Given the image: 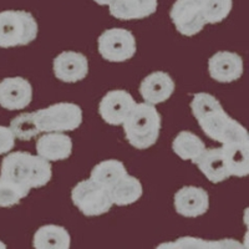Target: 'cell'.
Segmentation results:
<instances>
[{"label": "cell", "mask_w": 249, "mask_h": 249, "mask_svg": "<svg viewBox=\"0 0 249 249\" xmlns=\"http://www.w3.org/2000/svg\"><path fill=\"white\" fill-rule=\"evenodd\" d=\"M241 247V244L235 241L230 239H223V241L217 242H206L201 238L184 237L179 238L173 243H163L160 244L159 248H237Z\"/></svg>", "instance_id": "obj_25"}, {"label": "cell", "mask_w": 249, "mask_h": 249, "mask_svg": "<svg viewBox=\"0 0 249 249\" xmlns=\"http://www.w3.org/2000/svg\"><path fill=\"white\" fill-rule=\"evenodd\" d=\"M33 246L37 249H69L71 237L64 227L46 224L35 232Z\"/></svg>", "instance_id": "obj_19"}, {"label": "cell", "mask_w": 249, "mask_h": 249, "mask_svg": "<svg viewBox=\"0 0 249 249\" xmlns=\"http://www.w3.org/2000/svg\"><path fill=\"white\" fill-rule=\"evenodd\" d=\"M37 31L39 26L31 13L24 10L0 12V48L28 45L36 39Z\"/></svg>", "instance_id": "obj_4"}, {"label": "cell", "mask_w": 249, "mask_h": 249, "mask_svg": "<svg viewBox=\"0 0 249 249\" xmlns=\"http://www.w3.org/2000/svg\"><path fill=\"white\" fill-rule=\"evenodd\" d=\"M195 164H197L198 170L212 183H219L231 177L224 163L221 147L206 148L198 159L196 160Z\"/></svg>", "instance_id": "obj_17"}, {"label": "cell", "mask_w": 249, "mask_h": 249, "mask_svg": "<svg viewBox=\"0 0 249 249\" xmlns=\"http://www.w3.org/2000/svg\"><path fill=\"white\" fill-rule=\"evenodd\" d=\"M224 163L230 176L246 177L249 173V143L222 144Z\"/></svg>", "instance_id": "obj_18"}, {"label": "cell", "mask_w": 249, "mask_h": 249, "mask_svg": "<svg viewBox=\"0 0 249 249\" xmlns=\"http://www.w3.org/2000/svg\"><path fill=\"white\" fill-rule=\"evenodd\" d=\"M71 199L80 212L88 217L105 214L113 206L110 191L92 178L79 182L71 191Z\"/></svg>", "instance_id": "obj_6"}, {"label": "cell", "mask_w": 249, "mask_h": 249, "mask_svg": "<svg viewBox=\"0 0 249 249\" xmlns=\"http://www.w3.org/2000/svg\"><path fill=\"white\" fill-rule=\"evenodd\" d=\"M33 100V86L24 77H6L0 81V106L5 110H23Z\"/></svg>", "instance_id": "obj_10"}, {"label": "cell", "mask_w": 249, "mask_h": 249, "mask_svg": "<svg viewBox=\"0 0 249 249\" xmlns=\"http://www.w3.org/2000/svg\"><path fill=\"white\" fill-rule=\"evenodd\" d=\"M208 72L218 82H233L243 75V60L235 53L219 51L208 61Z\"/></svg>", "instance_id": "obj_13"}, {"label": "cell", "mask_w": 249, "mask_h": 249, "mask_svg": "<svg viewBox=\"0 0 249 249\" xmlns=\"http://www.w3.org/2000/svg\"><path fill=\"white\" fill-rule=\"evenodd\" d=\"M172 150L183 161H191L195 163L196 160L206 150V144L193 132L182 131L173 140Z\"/></svg>", "instance_id": "obj_21"}, {"label": "cell", "mask_w": 249, "mask_h": 249, "mask_svg": "<svg viewBox=\"0 0 249 249\" xmlns=\"http://www.w3.org/2000/svg\"><path fill=\"white\" fill-rule=\"evenodd\" d=\"M122 124L128 143L137 150H146L159 140L161 115L155 105L148 102H136Z\"/></svg>", "instance_id": "obj_3"}, {"label": "cell", "mask_w": 249, "mask_h": 249, "mask_svg": "<svg viewBox=\"0 0 249 249\" xmlns=\"http://www.w3.org/2000/svg\"><path fill=\"white\" fill-rule=\"evenodd\" d=\"M175 92V82L172 77L163 71H156L142 80L140 93L144 102L157 105L167 101Z\"/></svg>", "instance_id": "obj_14"}, {"label": "cell", "mask_w": 249, "mask_h": 249, "mask_svg": "<svg viewBox=\"0 0 249 249\" xmlns=\"http://www.w3.org/2000/svg\"><path fill=\"white\" fill-rule=\"evenodd\" d=\"M135 105L136 101L130 92L124 90H112L108 91L100 101L99 113L106 124L119 126L124 124Z\"/></svg>", "instance_id": "obj_9"}, {"label": "cell", "mask_w": 249, "mask_h": 249, "mask_svg": "<svg viewBox=\"0 0 249 249\" xmlns=\"http://www.w3.org/2000/svg\"><path fill=\"white\" fill-rule=\"evenodd\" d=\"M10 130L14 133L15 139L21 141H30L40 133L34 119V113H20L10 122Z\"/></svg>", "instance_id": "obj_23"}, {"label": "cell", "mask_w": 249, "mask_h": 249, "mask_svg": "<svg viewBox=\"0 0 249 249\" xmlns=\"http://www.w3.org/2000/svg\"><path fill=\"white\" fill-rule=\"evenodd\" d=\"M97 50L106 61H127L136 54V39L126 29H107L97 39Z\"/></svg>", "instance_id": "obj_7"}, {"label": "cell", "mask_w": 249, "mask_h": 249, "mask_svg": "<svg viewBox=\"0 0 249 249\" xmlns=\"http://www.w3.org/2000/svg\"><path fill=\"white\" fill-rule=\"evenodd\" d=\"M142 184L133 176L124 175L110 190L112 203L116 206H128L139 201L142 197Z\"/></svg>", "instance_id": "obj_20"}, {"label": "cell", "mask_w": 249, "mask_h": 249, "mask_svg": "<svg viewBox=\"0 0 249 249\" xmlns=\"http://www.w3.org/2000/svg\"><path fill=\"white\" fill-rule=\"evenodd\" d=\"M54 74L68 84L81 81L89 74L88 57L76 51H62L54 59Z\"/></svg>", "instance_id": "obj_11"}, {"label": "cell", "mask_w": 249, "mask_h": 249, "mask_svg": "<svg viewBox=\"0 0 249 249\" xmlns=\"http://www.w3.org/2000/svg\"><path fill=\"white\" fill-rule=\"evenodd\" d=\"M30 193V191L9 181V179L0 177V207L9 208L15 204L20 203Z\"/></svg>", "instance_id": "obj_26"}, {"label": "cell", "mask_w": 249, "mask_h": 249, "mask_svg": "<svg viewBox=\"0 0 249 249\" xmlns=\"http://www.w3.org/2000/svg\"><path fill=\"white\" fill-rule=\"evenodd\" d=\"M93 1L99 5H111L115 0H93Z\"/></svg>", "instance_id": "obj_28"}, {"label": "cell", "mask_w": 249, "mask_h": 249, "mask_svg": "<svg viewBox=\"0 0 249 249\" xmlns=\"http://www.w3.org/2000/svg\"><path fill=\"white\" fill-rule=\"evenodd\" d=\"M33 113L40 132L74 131L82 124L81 107L71 102L54 104Z\"/></svg>", "instance_id": "obj_5"}, {"label": "cell", "mask_w": 249, "mask_h": 249, "mask_svg": "<svg viewBox=\"0 0 249 249\" xmlns=\"http://www.w3.org/2000/svg\"><path fill=\"white\" fill-rule=\"evenodd\" d=\"M124 175H127V170L121 161H119V160H106V161L97 163L92 168L90 178L99 182L100 184H102L110 191Z\"/></svg>", "instance_id": "obj_22"}, {"label": "cell", "mask_w": 249, "mask_h": 249, "mask_svg": "<svg viewBox=\"0 0 249 249\" xmlns=\"http://www.w3.org/2000/svg\"><path fill=\"white\" fill-rule=\"evenodd\" d=\"M157 6L159 0H115L108 10L119 20H140L155 14Z\"/></svg>", "instance_id": "obj_16"}, {"label": "cell", "mask_w": 249, "mask_h": 249, "mask_svg": "<svg viewBox=\"0 0 249 249\" xmlns=\"http://www.w3.org/2000/svg\"><path fill=\"white\" fill-rule=\"evenodd\" d=\"M202 12L207 24L222 23L233 6V0H201Z\"/></svg>", "instance_id": "obj_24"}, {"label": "cell", "mask_w": 249, "mask_h": 249, "mask_svg": "<svg viewBox=\"0 0 249 249\" xmlns=\"http://www.w3.org/2000/svg\"><path fill=\"white\" fill-rule=\"evenodd\" d=\"M172 23L179 34L193 36L206 25L201 0H176L170 12Z\"/></svg>", "instance_id": "obj_8"}, {"label": "cell", "mask_w": 249, "mask_h": 249, "mask_svg": "<svg viewBox=\"0 0 249 249\" xmlns=\"http://www.w3.org/2000/svg\"><path fill=\"white\" fill-rule=\"evenodd\" d=\"M191 110L198 124L210 139L226 143H249L246 127L230 117L213 95L199 92L193 95Z\"/></svg>", "instance_id": "obj_1"}, {"label": "cell", "mask_w": 249, "mask_h": 249, "mask_svg": "<svg viewBox=\"0 0 249 249\" xmlns=\"http://www.w3.org/2000/svg\"><path fill=\"white\" fill-rule=\"evenodd\" d=\"M15 136L10 127L0 126V155L8 153L14 148Z\"/></svg>", "instance_id": "obj_27"}, {"label": "cell", "mask_w": 249, "mask_h": 249, "mask_svg": "<svg viewBox=\"0 0 249 249\" xmlns=\"http://www.w3.org/2000/svg\"><path fill=\"white\" fill-rule=\"evenodd\" d=\"M36 152L49 162L64 161L72 153V140L62 132H45L37 139Z\"/></svg>", "instance_id": "obj_15"}, {"label": "cell", "mask_w": 249, "mask_h": 249, "mask_svg": "<svg viewBox=\"0 0 249 249\" xmlns=\"http://www.w3.org/2000/svg\"><path fill=\"white\" fill-rule=\"evenodd\" d=\"M0 248H6V244H4L3 242H0Z\"/></svg>", "instance_id": "obj_29"}, {"label": "cell", "mask_w": 249, "mask_h": 249, "mask_svg": "<svg viewBox=\"0 0 249 249\" xmlns=\"http://www.w3.org/2000/svg\"><path fill=\"white\" fill-rule=\"evenodd\" d=\"M175 208L183 217H199L210 208V196L201 187L184 186L176 192Z\"/></svg>", "instance_id": "obj_12"}, {"label": "cell", "mask_w": 249, "mask_h": 249, "mask_svg": "<svg viewBox=\"0 0 249 249\" xmlns=\"http://www.w3.org/2000/svg\"><path fill=\"white\" fill-rule=\"evenodd\" d=\"M0 177L30 191L46 186L53 177V168L50 162L39 155L18 151L4 157Z\"/></svg>", "instance_id": "obj_2"}]
</instances>
